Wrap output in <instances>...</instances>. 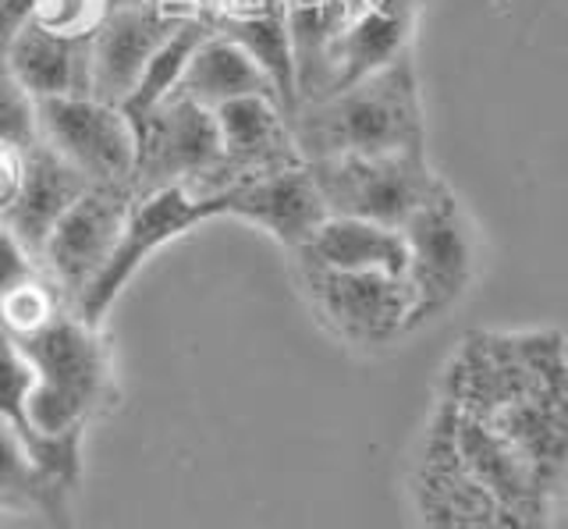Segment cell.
<instances>
[{
    "instance_id": "cell-24",
    "label": "cell",
    "mask_w": 568,
    "mask_h": 529,
    "mask_svg": "<svg viewBox=\"0 0 568 529\" xmlns=\"http://www.w3.org/2000/svg\"><path fill=\"white\" fill-rule=\"evenodd\" d=\"M106 14V0H32L29 22L58 37H89Z\"/></svg>"
},
{
    "instance_id": "cell-17",
    "label": "cell",
    "mask_w": 568,
    "mask_h": 529,
    "mask_svg": "<svg viewBox=\"0 0 568 529\" xmlns=\"http://www.w3.org/2000/svg\"><path fill=\"white\" fill-rule=\"evenodd\" d=\"M0 61L36 100L89 93V37H58L26 22L0 50Z\"/></svg>"
},
{
    "instance_id": "cell-20",
    "label": "cell",
    "mask_w": 568,
    "mask_h": 529,
    "mask_svg": "<svg viewBox=\"0 0 568 529\" xmlns=\"http://www.w3.org/2000/svg\"><path fill=\"white\" fill-rule=\"evenodd\" d=\"M174 96H185V100L200 103V108H206V111H217V108H224V103L245 100V96L277 100L271 79L260 72L256 61L248 58L239 43H231L227 37H221L217 29H210L206 37L195 43Z\"/></svg>"
},
{
    "instance_id": "cell-21",
    "label": "cell",
    "mask_w": 568,
    "mask_h": 529,
    "mask_svg": "<svg viewBox=\"0 0 568 529\" xmlns=\"http://www.w3.org/2000/svg\"><path fill=\"white\" fill-rule=\"evenodd\" d=\"M206 32H210V22L189 19V22L178 26L164 43L156 47V54L139 72L132 93L118 103L132 125H139L142 118L153 114L160 103L178 93V82H182V75H185V64L192 58V50H195V43L206 37Z\"/></svg>"
},
{
    "instance_id": "cell-18",
    "label": "cell",
    "mask_w": 568,
    "mask_h": 529,
    "mask_svg": "<svg viewBox=\"0 0 568 529\" xmlns=\"http://www.w3.org/2000/svg\"><path fill=\"white\" fill-rule=\"evenodd\" d=\"M210 29H217L221 37L239 43L256 61L260 72L271 79L284 114L292 118L298 108V79H295V47H292L284 0H245L231 14L213 19Z\"/></svg>"
},
{
    "instance_id": "cell-26",
    "label": "cell",
    "mask_w": 568,
    "mask_h": 529,
    "mask_svg": "<svg viewBox=\"0 0 568 529\" xmlns=\"http://www.w3.org/2000/svg\"><path fill=\"white\" fill-rule=\"evenodd\" d=\"M40 274H43V267H40V260H36V253L0 224V295L26 285V281L40 277Z\"/></svg>"
},
{
    "instance_id": "cell-29",
    "label": "cell",
    "mask_w": 568,
    "mask_h": 529,
    "mask_svg": "<svg viewBox=\"0 0 568 529\" xmlns=\"http://www.w3.org/2000/svg\"><path fill=\"white\" fill-rule=\"evenodd\" d=\"M139 4H153V0H106V11H118V8H139Z\"/></svg>"
},
{
    "instance_id": "cell-4",
    "label": "cell",
    "mask_w": 568,
    "mask_h": 529,
    "mask_svg": "<svg viewBox=\"0 0 568 529\" xmlns=\"http://www.w3.org/2000/svg\"><path fill=\"white\" fill-rule=\"evenodd\" d=\"M398 232L405 242L402 277L413 295L408 334H416L462 306V298L476 285L484 253H479V232L469 206L448 182H440L434 196Z\"/></svg>"
},
{
    "instance_id": "cell-27",
    "label": "cell",
    "mask_w": 568,
    "mask_h": 529,
    "mask_svg": "<svg viewBox=\"0 0 568 529\" xmlns=\"http://www.w3.org/2000/svg\"><path fill=\"white\" fill-rule=\"evenodd\" d=\"M22 179H26V150H14L0 143V217L8 214L11 203L22 192Z\"/></svg>"
},
{
    "instance_id": "cell-22",
    "label": "cell",
    "mask_w": 568,
    "mask_h": 529,
    "mask_svg": "<svg viewBox=\"0 0 568 529\" xmlns=\"http://www.w3.org/2000/svg\"><path fill=\"white\" fill-rule=\"evenodd\" d=\"M61 313H68V306L58 295V288L47 281V274L0 295V330L11 334L14 342H26L32 334H40L43 327L58 321Z\"/></svg>"
},
{
    "instance_id": "cell-10",
    "label": "cell",
    "mask_w": 568,
    "mask_h": 529,
    "mask_svg": "<svg viewBox=\"0 0 568 529\" xmlns=\"http://www.w3.org/2000/svg\"><path fill=\"white\" fill-rule=\"evenodd\" d=\"M221 167V132L213 111L185 96H168L153 114L135 125V171L132 196L189 185L200 189Z\"/></svg>"
},
{
    "instance_id": "cell-11",
    "label": "cell",
    "mask_w": 568,
    "mask_h": 529,
    "mask_svg": "<svg viewBox=\"0 0 568 529\" xmlns=\"http://www.w3.org/2000/svg\"><path fill=\"white\" fill-rule=\"evenodd\" d=\"M132 200L129 185H93L47 235L40 267L71 313L103 271Z\"/></svg>"
},
{
    "instance_id": "cell-8",
    "label": "cell",
    "mask_w": 568,
    "mask_h": 529,
    "mask_svg": "<svg viewBox=\"0 0 568 529\" xmlns=\"http://www.w3.org/2000/svg\"><path fill=\"white\" fill-rule=\"evenodd\" d=\"M206 221H221V203L213 192H192L189 185H164L153 192H142L132 200L129 217H124L118 242L106 256L103 271L79 298L75 316L89 327H103L106 313L114 309L121 292L132 285V277L146 263L168 250L171 242L192 235Z\"/></svg>"
},
{
    "instance_id": "cell-12",
    "label": "cell",
    "mask_w": 568,
    "mask_h": 529,
    "mask_svg": "<svg viewBox=\"0 0 568 529\" xmlns=\"http://www.w3.org/2000/svg\"><path fill=\"white\" fill-rule=\"evenodd\" d=\"M210 192L221 203V221L227 217L256 227V232L274 238L288 253L302 250V242L313 235V227L327 217L306 164L274 174H256V179H235Z\"/></svg>"
},
{
    "instance_id": "cell-6",
    "label": "cell",
    "mask_w": 568,
    "mask_h": 529,
    "mask_svg": "<svg viewBox=\"0 0 568 529\" xmlns=\"http://www.w3.org/2000/svg\"><path fill=\"white\" fill-rule=\"evenodd\" d=\"M295 281L316 324L337 345L359 352V356H373V352H384L408 338L413 295H408L402 274L327 271L295 260Z\"/></svg>"
},
{
    "instance_id": "cell-28",
    "label": "cell",
    "mask_w": 568,
    "mask_h": 529,
    "mask_svg": "<svg viewBox=\"0 0 568 529\" xmlns=\"http://www.w3.org/2000/svg\"><path fill=\"white\" fill-rule=\"evenodd\" d=\"M164 4L182 14V19H203V22H213L221 19V14H231L235 8H242L245 0H164Z\"/></svg>"
},
{
    "instance_id": "cell-13",
    "label": "cell",
    "mask_w": 568,
    "mask_h": 529,
    "mask_svg": "<svg viewBox=\"0 0 568 529\" xmlns=\"http://www.w3.org/2000/svg\"><path fill=\"white\" fill-rule=\"evenodd\" d=\"M221 132V167L210 174V182L192 192H210L235 179H256V174H274L306 164L288 114L277 100L245 96L231 100L213 111Z\"/></svg>"
},
{
    "instance_id": "cell-9",
    "label": "cell",
    "mask_w": 568,
    "mask_h": 529,
    "mask_svg": "<svg viewBox=\"0 0 568 529\" xmlns=\"http://www.w3.org/2000/svg\"><path fill=\"white\" fill-rule=\"evenodd\" d=\"M40 143L75 167L89 185H129L135 171V125L118 103L97 96L36 100Z\"/></svg>"
},
{
    "instance_id": "cell-25",
    "label": "cell",
    "mask_w": 568,
    "mask_h": 529,
    "mask_svg": "<svg viewBox=\"0 0 568 529\" xmlns=\"http://www.w3.org/2000/svg\"><path fill=\"white\" fill-rule=\"evenodd\" d=\"M29 387H32V366L22 345L11 334L0 330V419H8L11 427L22 423Z\"/></svg>"
},
{
    "instance_id": "cell-15",
    "label": "cell",
    "mask_w": 568,
    "mask_h": 529,
    "mask_svg": "<svg viewBox=\"0 0 568 529\" xmlns=\"http://www.w3.org/2000/svg\"><path fill=\"white\" fill-rule=\"evenodd\" d=\"M416 0H352L327 64V90H345L413 54Z\"/></svg>"
},
{
    "instance_id": "cell-16",
    "label": "cell",
    "mask_w": 568,
    "mask_h": 529,
    "mask_svg": "<svg viewBox=\"0 0 568 529\" xmlns=\"http://www.w3.org/2000/svg\"><path fill=\"white\" fill-rule=\"evenodd\" d=\"M89 189L93 185H89L75 167L64 164L61 156L50 153L43 143H36L32 150H26L22 192H18V200L11 203L8 214L0 217V224H4L22 245H29L36 260H40L47 235Z\"/></svg>"
},
{
    "instance_id": "cell-3",
    "label": "cell",
    "mask_w": 568,
    "mask_h": 529,
    "mask_svg": "<svg viewBox=\"0 0 568 529\" xmlns=\"http://www.w3.org/2000/svg\"><path fill=\"white\" fill-rule=\"evenodd\" d=\"M32 366V387L18 423V437L89 434L118 401L114 356L103 327H89L75 313H61L50 327L18 342Z\"/></svg>"
},
{
    "instance_id": "cell-7",
    "label": "cell",
    "mask_w": 568,
    "mask_h": 529,
    "mask_svg": "<svg viewBox=\"0 0 568 529\" xmlns=\"http://www.w3.org/2000/svg\"><path fill=\"white\" fill-rule=\"evenodd\" d=\"M306 171L327 214L387 227H402L444 182L426 161V150L316 156L306 161Z\"/></svg>"
},
{
    "instance_id": "cell-19",
    "label": "cell",
    "mask_w": 568,
    "mask_h": 529,
    "mask_svg": "<svg viewBox=\"0 0 568 529\" xmlns=\"http://www.w3.org/2000/svg\"><path fill=\"white\" fill-rule=\"evenodd\" d=\"M292 256L327 271L405 274V242L398 227L342 214H327Z\"/></svg>"
},
{
    "instance_id": "cell-2",
    "label": "cell",
    "mask_w": 568,
    "mask_h": 529,
    "mask_svg": "<svg viewBox=\"0 0 568 529\" xmlns=\"http://www.w3.org/2000/svg\"><path fill=\"white\" fill-rule=\"evenodd\" d=\"M288 121L306 161L342 153L426 150V108L413 54L345 90L298 103Z\"/></svg>"
},
{
    "instance_id": "cell-30",
    "label": "cell",
    "mask_w": 568,
    "mask_h": 529,
    "mask_svg": "<svg viewBox=\"0 0 568 529\" xmlns=\"http://www.w3.org/2000/svg\"><path fill=\"white\" fill-rule=\"evenodd\" d=\"M0 529H4V511H0Z\"/></svg>"
},
{
    "instance_id": "cell-5",
    "label": "cell",
    "mask_w": 568,
    "mask_h": 529,
    "mask_svg": "<svg viewBox=\"0 0 568 529\" xmlns=\"http://www.w3.org/2000/svg\"><path fill=\"white\" fill-rule=\"evenodd\" d=\"M405 498L419 529H537L469 466L440 405L408 455Z\"/></svg>"
},
{
    "instance_id": "cell-23",
    "label": "cell",
    "mask_w": 568,
    "mask_h": 529,
    "mask_svg": "<svg viewBox=\"0 0 568 529\" xmlns=\"http://www.w3.org/2000/svg\"><path fill=\"white\" fill-rule=\"evenodd\" d=\"M0 143L14 150H32L40 143L36 96L8 72L4 61H0Z\"/></svg>"
},
{
    "instance_id": "cell-14",
    "label": "cell",
    "mask_w": 568,
    "mask_h": 529,
    "mask_svg": "<svg viewBox=\"0 0 568 529\" xmlns=\"http://www.w3.org/2000/svg\"><path fill=\"white\" fill-rule=\"evenodd\" d=\"M182 22L189 19L174 14L164 0L106 11L103 22L89 32V96L121 103L156 47Z\"/></svg>"
},
{
    "instance_id": "cell-1",
    "label": "cell",
    "mask_w": 568,
    "mask_h": 529,
    "mask_svg": "<svg viewBox=\"0 0 568 529\" xmlns=\"http://www.w3.org/2000/svg\"><path fill=\"white\" fill-rule=\"evenodd\" d=\"M565 338L558 327L469 330L444 363L440 401L479 419L547 484H565Z\"/></svg>"
}]
</instances>
